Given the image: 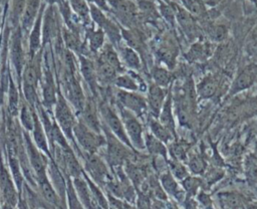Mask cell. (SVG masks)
<instances>
[{"label":"cell","mask_w":257,"mask_h":209,"mask_svg":"<svg viewBox=\"0 0 257 209\" xmlns=\"http://www.w3.org/2000/svg\"><path fill=\"white\" fill-rule=\"evenodd\" d=\"M99 58L110 64L117 72H122L123 67L121 61L113 47L112 44H104L100 49V53L98 55Z\"/></svg>","instance_id":"f1b7e54d"},{"label":"cell","mask_w":257,"mask_h":209,"mask_svg":"<svg viewBox=\"0 0 257 209\" xmlns=\"http://www.w3.org/2000/svg\"><path fill=\"white\" fill-rule=\"evenodd\" d=\"M68 3L77 19L82 24L89 26L91 20L89 13V4H87L85 0H68Z\"/></svg>","instance_id":"484cf974"},{"label":"cell","mask_w":257,"mask_h":209,"mask_svg":"<svg viewBox=\"0 0 257 209\" xmlns=\"http://www.w3.org/2000/svg\"><path fill=\"white\" fill-rule=\"evenodd\" d=\"M217 197L222 209H246L244 196L236 191H223Z\"/></svg>","instance_id":"44dd1931"},{"label":"cell","mask_w":257,"mask_h":209,"mask_svg":"<svg viewBox=\"0 0 257 209\" xmlns=\"http://www.w3.org/2000/svg\"><path fill=\"white\" fill-rule=\"evenodd\" d=\"M0 29H1V9H0Z\"/></svg>","instance_id":"6f0895ef"},{"label":"cell","mask_w":257,"mask_h":209,"mask_svg":"<svg viewBox=\"0 0 257 209\" xmlns=\"http://www.w3.org/2000/svg\"><path fill=\"white\" fill-rule=\"evenodd\" d=\"M168 4H170L171 7L173 8L175 18L182 27L184 33L188 36V38H195L198 35V28L195 22V18L184 7H181L180 5L174 2H168Z\"/></svg>","instance_id":"5bb4252c"},{"label":"cell","mask_w":257,"mask_h":209,"mask_svg":"<svg viewBox=\"0 0 257 209\" xmlns=\"http://www.w3.org/2000/svg\"><path fill=\"white\" fill-rule=\"evenodd\" d=\"M0 209H2V200H1V197H0Z\"/></svg>","instance_id":"9f6ffc18"},{"label":"cell","mask_w":257,"mask_h":209,"mask_svg":"<svg viewBox=\"0 0 257 209\" xmlns=\"http://www.w3.org/2000/svg\"><path fill=\"white\" fill-rule=\"evenodd\" d=\"M223 176V172H221L220 169H211L208 170V173L205 176V179L203 180V185L207 184L208 186H211L218 180H220Z\"/></svg>","instance_id":"7dc6e473"},{"label":"cell","mask_w":257,"mask_h":209,"mask_svg":"<svg viewBox=\"0 0 257 209\" xmlns=\"http://www.w3.org/2000/svg\"><path fill=\"white\" fill-rule=\"evenodd\" d=\"M159 8H160V12H161V14H162V15H163V17L167 20V22L174 26L176 18H175V13H174L173 8L171 7V5L161 1V2H160V6H159Z\"/></svg>","instance_id":"bcb514c9"},{"label":"cell","mask_w":257,"mask_h":209,"mask_svg":"<svg viewBox=\"0 0 257 209\" xmlns=\"http://www.w3.org/2000/svg\"><path fill=\"white\" fill-rule=\"evenodd\" d=\"M256 78H257V64L250 63L246 65L244 68H242L238 72L235 79L233 80L229 90V94L233 95L242 90L249 88L251 85H253Z\"/></svg>","instance_id":"8fae6325"},{"label":"cell","mask_w":257,"mask_h":209,"mask_svg":"<svg viewBox=\"0 0 257 209\" xmlns=\"http://www.w3.org/2000/svg\"><path fill=\"white\" fill-rule=\"evenodd\" d=\"M52 112H53L54 121L56 122V124L58 125V127L60 128V130L66 137V139L68 140L69 144L71 145V147L73 148L77 156H80V152L75 144L73 134H72L73 127L77 122L76 114L72 109V107L69 104V102L66 100V98L64 97L60 89H58L56 101L54 103Z\"/></svg>","instance_id":"6da1fadb"},{"label":"cell","mask_w":257,"mask_h":209,"mask_svg":"<svg viewBox=\"0 0 257 209\" xmlns=\"http://www.w3.org/2000/svg\"><path fill=\"white\" fill-rule=\"evenodd\" d=\"M83 160V170L86 172L87 176L98 186L105 185L108 180L111 179L109 176L108 168L103 160L95 154L82 153L80 156Z\"/></svg>","instance_id":"5b68a950"},{"label":"cell","mask_w":257,"mask_h":209,"mask_svg":"<svg viewBox=\"0 0 257 209\" xmlns=\"http://www.w3.org/2000/svg\"><path fill=\"white\" fill-rule=\"evenodd\" d=\"M124 172L126 173L127 178L134 183V185L136 187L140 186L143 183V180L145 178V173L142 170L141 167L134 165L130 162H125V166H124Z\"/></svg>","instance_id":"f35d334b"},{"label":"cell","mask_w":257,"mask_h":209,"mask_svg":"<svg viewBox=\"0 0 257 209\" xmlns=\"http://www.w3.org/2000/svg\"><path fill=\"white\" fill-rule=\"evenodd\" d=\"M144 140H145V147L151 155L161 156L165 160H167L168 151H167V148L165 147V144L162 141L157 139L153 134H149V133L145 135Z\"/></svg>","instance_id":"f546056e"},{"label":"cell","mask_w":257,"mask_h":209,"mask_svg":"<svg viewBox=\"0 0 257 209\" xmlns=\"http://www.w3.org/2000/svg\"><path fill=\"white\" fill-rule=\"evenodd\" d=\"M117 104L128 110L138 118L142 117L148 110L147 99L136 91L118 89L116 92Z\"/></svg>","instance_id":"30bf717a"},{"label":"cell","mask_w":257,"mask_h":209,"mask_svg":"<svg viewBox=\"0 0 257 209\" xmlns=\"http://www.w3.org/2000/svg\"><path fill=\"white\" fill-rule=\"evenodd\" d=\"M114 85L119 89L127 90V91H137L140 88L136 78L130 74H119L115 77L113 81Z\"/></svg>","instance_id":"8d00e7d4"},{"label":"cell","mask_w":257,"mask_h":209,"mask_svg":"<svg viewBox=\"0 0 257 209\" xmlns=\"http://www.w3.org/2000/svg\"><path fill=\"white\" fill-rule=\"evenodd\" d=\"M34 108H31L25 99L21 96V102H20V108H19V113H18V122L21 126V128L28 132L31 133L33 129V124H34Z\"/></svg>","instance_id":"cb8c5ba5"},{"label":"cell","mask_w":257,"mask_h":209,"mask_svg":"<svg viewBox=\"0 0 257 209\" xmlns=\"http://www.w3.org/2000/svg\"><path fill=\"white\" fill-rule=\"evenodd\" d=\"M30 136H31L32 141L35 144V146L41 152H43L49 159H52L48 139H47L45 130L43 128V125L38 117L37 112H36V109L34 111V124H33V129L30 133Z\"/></svg>","instance_id":"e0dca14e"},{"label":"cell","mask_w":257,"mask_h":209,"mask_svg":"<svg viewBox=\"0 0 257 209\" xmlns=\"http://www.w3.org/2000/svg\"><path fill=\"white\" fill-rule=\"evenodd\" d=\"M184 206H185V209H198L197 201L194 198L188 197V196L184 201Z\"/></svg>","instance_id":"681fc988"},{"label":"cell","mask_w":257,"mask_h":209,"mask_svg":"<svg viewBox=\"0 0 257 209\" xmlns=\"http://www.w3.org/2000/svg\"><path fill=\"white\" fill-rule=\"evenodd\" d=\"M208 35L214 42H222L228 37V29L223 24H215L208 28Z\"/></svg>","instance_id":"ee69618b"},{"label":"cell","mask_w":257,"mask_h":209,"mask_svg":"<svg viewBox=\"0 0 257 209\" xmlns=\"http://www.w3.org/2000/svg\"><path fill=\"white\" fill-rule=\"evenodd\" d=\"M160 123L165 126L176 138V129H175V121L173 117V101H172V92L171 89L168 91L165 102L159 115Z\"/></svg>","instance_id":"603a6c76"},{"label":"cell","mask_w":257,"mask_h":209,"mask_svg":"<svg viewBox=\"0 0 257 209\" xmlns=\"http://www.w3.org/2000/svg\"><path fill=\"white\" fill-rule=\"evenodd\" d=\"M211 54L210 45L208 43H201L196 42L194 43L188 52L185 54V57L188 61L194 62V61H203L207 59Z\"/></svg>","instance_id":"4316f807"},{"label":"cell","mask_w":257,"mask_h":209,"mask_svg":"<svg viewBox=\"0 0 257 209\" xmlns=\"http://www.w3.org/2000/svg\"><path fill=\"white\" fill-rule=\"evenodd\" d=\"M121 56H122L123 62L130 68L135 69V70H139L141 68V66H142L141 58H140L138 52L134 48H132L130 46L123 47L121 49Z\"/></svg>","instance_id":"e575fe53"},{"label":"cell","mask_w":257,"mask_h":209,"mask_svg":"<svg viewBox=\"0 0 257 209\" xmlns=\"http://www.w3.org/2000/svg\"><path fill=\"white\" fill-rule=\"evenodd\" d=\"M0 56H1V41H0ZM1 61V60H0Z\"/></svg>","instance_id":"680465c9"},{"label":"cell","mask_w":257,"mask_h":209,"mask_svg":"<svg viewBox=\"0 0 257 209\" xmlns=\"http://www.w3.org/2000/svg\"><path fill=\"white\" fill-rule=\"evenodd\" d=\"M188 145L185 144L184 142H177L175 141L174 143L171 144L170 146V154L172 159L178 160L180 162H185L188 159Z\"/></svg>","instance_id":"b9f144b4"},{"label":"cell","mask_w":257,"mask_h":209,"mask_svg":"<svg viewBox=\"0 0 257 209\" xmlns=\"http://www.w3.org/2000/svg\"><path fill=\"white\" fill-rule=\"evenodd\" d=\"M180 182L186 195L192 198L197 196L199 188L203 186V179L195 176H190V175H188L186 178H184Z\"/></svg>","instance_id":"1f68e13d"},{"label":"cell","mask_w":257,"mask_h":209,"mask_svg":"<svg viewBox=\"0 0 257 209\" xmlns=\"http://www.w3.org/2000/svg\"><path fill=\"white\" fill-rule=\"evenodd\" d=\"M2 209H16V208L11 205H8L6 203H2Z\"/></svg>","instance_id":"11a10c76"},{"label":"cell","mask_w":257,"mask_h":209,"mask_svg":"<svg viewBox=\"0 0 257 209\" xmlns=\"http://www.w3.org/2000/svg\"><path fill=\"white\" fill-rule=\"evenodd\" d=\"M246 209H257V202L256 201H250L246 203Z\"/></svg>","instance_id":"816d5d0a"},{"label":"cell","mask_w":257,"mask_h":209,"mask_svg":"<svg viewBox=\"0 0 257 209\" xmlns=\"http://www.w3.org/2000/svg\"><path fill=\"white\" fill-rule=\"evenodd\" d=\"M101 130L104 133L105 137V146H106V157L107 162L111 167L121 166L126 162L128 157V150L126 149L123 143H121L108 129L104 124H101ZM128 148V147H127Z\"/></svg>","instance_id":"8992f818"},{"label":"cell","mask_w":257,"mask_h":209,"mask_svg":"<svg viewBox=\"0 0 257 209\" xmlns=\"http://www.w3.org/2000/svg\"><path fill=\"white\" fill-rule=\"evenodd\" d=\"M218 89V80L213 75L206 76L196 87V92L201 98L212 97Z\"/></svg>","instance_id":"4dcf8cb0"},{"label":"cell","mask_w":257,"mask_h":209,"mask_svg":"<svg viewBox=\"0 0 257 209\" xmlns=\"http://www.w3.org/2000/svg\"><path fill=\"white\" fill-rule=\"evenodd\" d=\"M72 134L80 156L82 153L95 154L101 147L105 146V137L101 133L94 132L78 119L73 127Z\"/></svg>","instance_id":"7a4b0ae2"},{"label":"cell","mask_w":257,"mask_h":209,"mask_svg":"<svg viewBox=\"0 0 257 209\" xmlns=\"http://www.w3.org/2000/svg\"><path fill=\"white\" fill-rule=\"evenodd\" d=\"M247 51L248 53L253 56L257 57V37L253 38L248 44H247Z\"/></svg>","instance_id":"c3c4849f"},{"label":"cell","mask_w":257,"mask_h":209,"mask_svg":"<svg viewBox=\"0 0 257 209\" xmlns=\"http://www.w3.org/2000/svg\"><path fill=\"white\" fill-rule=\"evenodd\" d=\"M120 116H121V121L124 126L126 135L131 141V144L133 148L138 149V150H145V140L143 136V126L140 123L138 117L130 112L128 110L122 108L121 106L117 104Z\"/></svg>","instance_id":"ba28073f"},{"label":"cell","mask_w":257,"mask_h":209,"mask_svg":"<svg viewBox=\"0 0 257 209\" xmlns=\"http://www.w3.org/2000/svg\"><path fill=\"white\" fill-rule=\"evenodd\" d=\"M252 1H254V2H255V3H256V2H257V0H252Z\"/></svg>","instance_id":"91938a15"},{"label":"cell","mask_w":257,"mask_h":209,"mask_svg":"<svg viewBox=\"0 0 257 209\" xmlns=\"http://www.w3.org/2000/svg\"><path fill=\"white\" fill-rule=\"evenodd\" d=\"M148 122H149V127L151 130V134H153L157 139L162 141L164 144H167V143L173 141L174 139H176L174 137V135L165 126H163L160 123V121L157 120L156 118L150 117Z\"/></svg>","instance_id":"83f0119b"},{"label":"cell","mask_w":257,"mask_h":209,"mask_svg":"<svg viewBox=\"0 0 257 209\" xmlns=\"http://www.w3.org/2000/svg\"><path fill=\"white\" fill-rule=\"evenodd\" d=\"M167 93L164 87H161L157 85L156 83H152L149 87V93L147 98L148 109L150 110V113L152 117L158 118L160 115V112L163 108V104L165 102Z\"/></svg>","instance_id":"ac0fdd59"},{"label":"cell","mask_w":257,"mask_h":209,"mask_svg":"<svg viewBox=\"0 0 257 209\" xmlns=\"http://www.w3.org/2000/svg\"><path fill=\"white\" fill-rule=\"evenodd\" d=\"M46 3H42L39 13L28 34V58L34 57L42 49V18Z\"/></svg>","instance_id":"7c38bea8"},{"label":"cell","mask_w":257,"mask_h":209,"mask_svg":"<svg viewBox=\"0 0 257 209\" xmlns=\"http://www.w3.org/2000/svg\"><path fill=\"white\" fill-rule=\"evenodd\" d=\"M160 182L164 191H166L170 196H172L177 202L184 203L187 195L183 188L180 187L175 177L170 171H166L160 177Z\"/></svg>","instance_id":"d6986e66"},{"label":"cell","mask_w":257,"mask_h":209,"mask_svg":"<svg viewBox=\"0 0 257 209\" xmlns=\"http://www.w3.org/2000/svg\"><path fill=\"white\" fill-rule=\"evenodd\" d=\"M22 135H23L27 160L33 172V176L36 184L37 180L48 177L47 167H48L49 158L35 146L30 136V133L22 129Z\"/></svg>","instance_id":"3957f363"},{"label":"cell","mask_w":257,"mask_h":209,"mask_svg":"<svg viewBox=\"0 0 257 209\" xmlns=\"http://www.w3.org/2000/svg\"><path fill=\"white\" fill-rule=\"evenodd\" d=\"M71 180H72V184H73L74 190L76 192V195H77L78 199L80 200V202L82 203L83 207L85 209H98L96 206V203L93 199V196H92L91 190L88 186V183L85 179L84 172L81 176L71 178Z\"/></svg>","instance_id":"9a60e30c"},{"label":"cell","mask_w":257,"mask_h":209,"mask_svg":"<svg viewBox=\"0 0 257 209\" xmlns=\"http://www.w3.org/2000/svg\"><path fill=\"white\" fill-rule=\"evenodd\" d=\"M184 8L194 17L202 18L206 15V5L202 0H182Z\"/></svg>","instance_id":"d590c367"},{"label":"cell","mask_w":257,"mask_h":209,"mask_svg":"<svg viewBox=\"0 0 257 209\" xmlns=\"http://www.w3.org/2000/svg\"><path fill=\"white\" fill-rule=\"evenodd\" d=\"M6 93H7V113L12 118H17L19 113L20 102H21V95L19 93V89L17 87V84L14 81L11 71L9 74V82H8Z\"/></svg>","instance_id":"ffe728a7"},{"label":"cell","mask_w":257,"mask_h":209,"mask_svg":"<svg viewBox=\"0 0 257 209\" xmlns=\"http://www.w3.org/2000/svg\"><path fill=\"white\" fill-rule=\"evenodd\" d=\"M65 204L67 209H85L78 199L76 192L74 190L71 178L66 179V193H65Z\"/></svg>","instance_id":"d6a6232c"},{"label":"cell","mask_w":257,"mask_h":209,"mask_svg":"<svg viewBox=\"0 0 257 209\" xmlns=\"http://www.w3.org/2000/svg\"><path fill=\"white\" fill-rule=\"evenodd\" d=\"M20 195L7 164L4 162L3 155L0 153V197L2 203H6L16 208Z\"/></svg>","instance_id":"52a82bcc"},{"label":"cell","mask_w":257,"mask_h":209,"mask_svg":"<svg viewBox=\"0 0 257 209\" xmlns=\"http://www.w3.org/2000/svg\"><path fill=\"white\" fill-rule=\"evenodd\" d=\"M115 12L123 16L133 15L136 12L134 4L127 0H106Z\"/></svg>","instance_id":"ab89813d"},{"label":"cell","mask_w":257,"mask_h":209,"mask_svg":"<svg viewBox=\"0 0 257 209\" xmlns=\"http://www.w3.org/2000/svg\"><path fill=\"white\" fill-rule=\"evenodd\" d=\"M94 65L98 84H108L114 81L118 72L110 64L97 56L94 61Z\"/></svg>","instance_id":"7402d4cb"},{"label":"cell","mask_w":257,"mask_h":209,"mask_svg":"<svg viewBox=\"0 0 257 209\" xmlns=\"http://www.w3.org/2000/svg\"><path fill=\"white\" fill-rule=\"evenodd\" d=\"M78 120L96 133H101V123L98 118L97 109L92 98H86L84 108L77 115Z\"/></svg>","instance_id":"2e32d148"},{"label":"cell","mask_w":257,"mask_h":209,"mask_svg":"<svg viewBox=\"0 0 257 209\" xmlns=\"http://www.w3.org/2000/svg\"><path fill=\"white\" fill-rule=\"evenodd\" d=\"M45 1V3L46 4H48V5H58L59 3H61L63 0H44Z\"/></svg>","instance_id":"f5cc1de1"},{"label":"cell","mask_w":257,"mask_h":209,"mask_svg":"<svg viewBox=\"0 0 257 209\" xmlns=\"http://www.w3.org/2000/svg\"><path fill=\"white\" fill-rule=\"evenodd\" d=\"M168 165H169V171L175 177L176 180L182 181L184 178H186L189 175L188 168L178 160L171 159L170 161H168Z\"/></svg>","instance_id":"7bdbcfd3"},{"label":"cell","mask_w":257,"mask_h":209,"mask_svg":"<svg viewBox=\"0 0 257 209\" xmlns=\"http://www.w3.org/2000/svg\"><path fill=\"white\" fill-rule=\"evenodd\" d=\"M79 72L87 84L89 90L93 96H97L98 93V81L95 71L94 61L89 59L86 55H78Z\"/></svg>","instance_id":"4fadbf2b"},{"label":"cell","mask_w":257,"mask_h":209,"mask_svg":"<svg viewBox=\"0 0 257 209\" xmlns=\"http://www.w3.org/2000/svg\"><path fill=\"white\" fill-rule=\"evenodd\" d=\"M9 58H10L11 65L14 68L17 82L20 86L22 72H23L24 66L27 61L25 49L23 47V33H22L20 25L14 28V30L10 36Z\"/></svg>","instance_id":"277c9868"},{"label":"cell","mask_w":257,"mask_h":209,"mask_svg":"<svg viewBox=\"0 0 257 209\" xmlns=\"http://www.w3.org/2000/svg\"><path fill=\"white\" fill-rule=\"evenodd\" d=\"M26 0H12L11 1V10H10V21L13 25V28L20 25V19L25 7Z\"/></svg>","instance_id":"60d3db41"},{"label":"cell","mask_w":257,"mask_h":209,"mask_svg":"<svg viewBox=\"0 0 257 209\" xmlns=\"http://www.w3.org/2000/svg\"><path fill=\"white\" fill-rule=\"evenodd\" d=\"M100 115L103 119V124L107 127V129L125 146H127L130 149H134L131 141L126 135L124 126L122 124L121 119L116 115V113L109 107L107 103H102L99 108Z\"/></svg>","instance_id":"9c48e42d"},{"label":"cell","mask_w":257,"mask_h":209,"mask_svg":"<svg viewBox=\"0 0 257 209\" xmlns=\"http://www.w3.org/2000/svg\"><path fill=\"white\" fill-rule=\"evenodd\" d=\"M85 35H86L89 50L93 53H98V51L104 45V35L105 34H104L103 30L99 27L97 29H94L93 27L87 26Z\"/></svg>","instance_id":"d4e9b609"},{"label":"cell","mask_w":257,"mask_h":209,"mask_svg":"<svg viewBox=\"0 0 257 209\" xmlns=\"http://www.w3.org/2000/svg\"><path fill=\"white\" fill-rule=\"evenodd\" d=\"M205 5H209V6H216L221 0H202Z\"/></svg>","instance_id":"f907efd6"},{"label":"cell","mask_w":257,"mask_h":209,"mask_svg":"<svg viewBox=\"0 0 257 209\" xmlns=\"http://www.w3.org/2000/svg\"><path fill=\"white\" fill-rule=\"evenodd\" d=\"M167 209H179V208L175 202H168Z\"/></svg>","instance_id":"db71d44e"},{"label":"cell","mask_w":257,"mask_h":209,"mask_svg":"<svg viewBox=\"0 0 257 209\" xmlns=\"http://www.w3.org/2000/svg\"><path fill=\"white\" fill-rule=\"evenodd\" d=\"M158 56L160 59L167 64L169 68H173L175 65V59H176V51L174 48L169 46H162L158 50Z\"/></svg>","instance_id":"f6af8a7d"},{"label":"cell","mask_w":257,"mask_h":209,"mask_svg":"<svg viewBox=\"0 0 257 209\" xmlns=\"http://www.w3.org/2000/svg\"><path fill=\"white\" fill-rule=\"evenodd\" d=\"M188 160V170L193 175H203L207 170V164L202 155H192Z\"/></svg>","instance_id":"74e56055"},{"label":"cell","mask_w":257,"mask_h":209,"mask_svg":"<svg viewBox=\"0 0 257 209\" xmlns=\"http://www.w3.org/2000/svg\"><path fill=\"white\" fill-rule=\"evenodd\" d=\"M151 74L154 79V82L161 87H167L172 82L173 79V75L170 72V70L160 66H155L152 69Z\"/></svg>","instance_id":"836d02e7"}]
</instances>
